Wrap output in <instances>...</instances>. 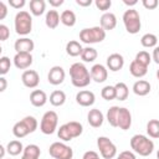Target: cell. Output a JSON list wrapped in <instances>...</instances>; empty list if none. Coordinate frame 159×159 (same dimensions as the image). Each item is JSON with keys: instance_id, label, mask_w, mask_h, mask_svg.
Segmentation results:
<instances>
[{"instance_id": "obj_1", "label": "cell", "mask_w": 159, "mask_h": 159, "mask_svg": "<svg viewBox=\"0 0 159 159\" xmlns=\"http://www.w3.org/2000/svg\"><path fill=\"white\" fill-rule=\"evenodd\" d=\"M70 77H71L72 84L75 87H77V88H84L92 81L88 68L81 62H75L73 65H71V67H70Z\"/></svg>"}, {"instance_id": "obj_2", "label": "cell", "mask_w": 159, "mask_h": 159, "mask_svg": "<svg viewBox=\"0 0 159 159\" xmlns=\"http://www.w3.org/2000/svg\"><path fill=\"white\" fill-rule=\"evenodd\" d=\"M130 148L134 153L139 154L140 157H148L154 150V143L147 135L143 134H134L130 138Z\"/></svg>"}, {"instance_id": "obj_3", "label": "cell", "mask_w": 159, "mask_h": 159, "mask_svg": "<svg viewBox=\"0 0 159 159\" xmlns=\"http://www.w3.org/2000/svg\"><path fill=\"white\" fill-rule=\"evenodd\" d=\"M14 26H15V32L20 36H26L31 32L32 30V17L30 12L21 10L15 15L14 20Z\"/></svg>"}, {"instance_id": "obj_4", "label": "cell", "mask_w": 159, "mask_h": 159, "mask_svg": "<svg viewBox=\"0 0 159 159\" xmlns=\"http://www.w3.org/2000/svg\"><path fill=\"white\" fill-rule=\"evenodd\" d=\"M123 24L128 34L132 35L138 34L142 27V20L139 12L135 9H130V7L125 10L123 14Z\"/></svg>"}, {"instance_id": "obj_5", "label": "cell", "mask_w": 159, "mask_h": 159, "mask_svg": "<svg viewBox=\"0 0 159 159\" xmlns=\"http://www.w3.org/2000/svg\"><path fill=\"white\" fill-rule=\"evenodd\" d=\"M106 39V31L101 26L87 27L80 31V40L83 43H99Z\"/></svg>"}, {"instance_id": "obj_6", "label": "cell", "mask_w": 159, "mask_h": 159, "mask_svg": "<svg viewBox=\"0 0 159 159\" xmlns=\"http://www.w3.org/2000/svg\"><path fill=\"white\" fill-rule=\"evenodd\" d=\"M57 124H58V116L55 111H47L42 118H41V122H40V130L46 134V135H50V134H53L55 130L57 129Z\"/></svg>"}, {"instance_id": "obj_7", "label": "cell", "mask_w": 159, "mask_h": 159, "mask_svg": "<svg viewBox=\"0 0 159 159\" xmlns=\"http://www.w3.org/2000/svg\"><path fill=\"white\" fill-rule=\"evenodd\" d=\"M48 153L53 159H72L73 150L71 147L62 142H55L50 145Z\"/></svg>"}, {"instance_id": "obj_8", "label": "cell", "mask_w": 159, "mask_h": 159, "mask_svg": "<svg viewBox=\"0 0 159 159\" xmlns=\"http://www.w3.org/2000/svg\"><path fill=\"white\" fill-rule=\"evenodd\" d=\"M97 147L103 159H113L117 155V147L116 144L107 137H98L97 138Z\"/></svg>"}, {"instance_id": "obj_9", "label": "cell", "mask_w": 159, "mask_h": 159, "mask_svg": "<svg viewBox=\"0 0 159 159\" xmlns=\"http://www.w3.org/2000/svg\"><path fill=\"white\" fill-rule=\"evenodd\" d=\"M65 77H66L65 70L61 66H53L48 71L47 81H48V83H51L53 86H58L65 81Z\"/></svg>"}, {"instance_id": "obj_10", "label": "cell", "mask_w": 159, "mask_h": 159, "mask_svg": "<svg viewBox=\"0 0 159 159\" xmlns=\"http://www.w3.org/2000/svg\"><path fill=\"white\" fill-rule=\"evenodd\" d=\"M21 81L27 88H36L40 83V76L35 70H26L21 75Z\"/></svg>"}, {"instance_id": "obj_11", "label": "cell", "mask_w": 159, "mask_h": 159, "mask_svg": "<svg viewBox=\"0 0 159 159\" xmlns=\"http://www.w3.org/2000/svg\"><path fill=\"white\" fill-rule=\"evenodd\" d=\"M14 65L17 70H25L29 68L31 65H32V61H34V57L31 53H26V52H20V53H16L14 56Z\"/></svg>"}, {"instance_id": "obj_12", "label": "cell", "mask_w": 159, "mask_h": 159, "mask_svg": "<svg viewBox=\"0 0 159 159\" xmlns=\"http://www.w3.org/2000/svg\"><path fill=\"white\" fill-rule=\"evenodd\" d=\"M132 125V113L125 107H119L118 112V128L122 130H128Z\"/></svg>"}, {"instance_id": "obj_13", "label": "cell", "mask_w": 159, "mask_h": 159, "mask_svg": "<svg viewBox=\"0 0 159 159\" xmlns=\"http://www.w3.org/2000/svg\"><path fill=\"white\" fill-rule=\"evenodd\" d=\"M89 73H91V78L97 83L104 82L107 80V77H108V70L101 63L93 65L92 68L89 70Z\"/></svg>"}, {"instance_id": "obj_14", "label": "cell", "mask_w": 159, "mask_h": 159, "mask_svg": "<svg viewBox=\"0 0 159 159\" xmlns=\"http://www.w3.org/2000/svg\"><path fill=\"white\" fill-rule=\"evenodd\" d=\"M35 47V43L29 37H20L15 41L14 43V48L16 51V53H20V52H26V53H31L32 50Z\"/></svg>"}, {"instance_id": "obj_15", "label": "cell", "mask_w": 159, "mask_h": 159, "mask_svg": "<svg viewBox=\"0 0 159 159\" xmlns=\"http://www.w3.org/2000/svg\"><path fill=\"white\" fill-rule=\"evenodd\" d=\"M94 101H96V96L92 91L83 89L76 94V102L82 107H91L93 106Z\"/></svg>"}, {"instance_id": "obj_16", "label": "cell", "mask_w": 159, "mask_h": 159, "mask_svg": "<svg viewBox=\"0 0 159 159\" xmlns=\"http://www.w3.org/2000/svg\"><path fill=\"white\" fill-rule=\"evenodd\" d=\"M124 66V58L120 53H112L107 57V67L112 72H117L122 70Z\"/></svg>"}, {"instance_id": "obj_17", "label": "cell", "mask_w": 159, "mask_h": 159, "mask_svg": "<svg viewBox=\"0 0 159 159\" xmlns=\"http://www.w3.org/2000/svg\"><path fill=\"white\" fill-rule=\"evenodd\" d=\"M87 120L89 123L91 127L93 128H99L102 124H103V120H104V116L103 113L97 109V108H93V109H89L88 114H87Z\"/></svg>"}, {"instance_id": "obj_18", "label": "cell", "mask_w": 159, "mask_h": 159, "mask_svg": "<svg viewBox=\"0 0 159 159\" xmlns=\"http://www.w3.org/2000/svg\"><path fill=\"white\" fill-rule=\"evenodd\" d=\"M99 22H101V27L104 31H111L117 26V17L113 12H104L101 16Z\"/></svg>"}, {"instance_id": "obj_19", "label": "cell", "mask_w": 159, "mask_h": 159, "mask_svg": "<svg viewBox=\"0 0 159 159\" xmlns=\"http://www.w3.org/2000/svg\"><path fill=\"white\" fill-rule=\"evenodd\" d=\"M47 99V94L42 89H34L30 93V102L34 107H43Z\"/></svg>"}, {"instance_id": "obj_20", "label": "cell", "mask_w": 159, "mask_h": 159, "mask_svg": "<svg viewBox=\"0 0 159 159\" xmlns=\"http://www.w3.org/2000/svg\"><path fill=\"white\" fill-rule=\"evenodd\" d=\"M152 89V86L148 81L145 80H138L137 82H134L133 84V92L139 96V97H143V96H147Z\"/></svg>"}, {"instance_id": "obj_21", "label": "cell", "mask_w": 159, "mask_h": 159, "mask_svg": "<svg viewBox=\"0 0 159 159\" xmlns=\"http://www.w3.org/2000/svg\"><path fill=\"white\" fill-rule=\"evenodd\" d=\"M60 14L56 11V10H48L46 12V16H45V24L48 29H56L58 26V24L61 22V19H60Z\"/></svg>"}, {"instance_id": "obj_22", "label": "cell", "mask_w": 159, "mask_h": 159, "mask_svg": "<svg viewBox=\"0 0 159 159\" xmlns=\"http://www.w3.org/2000/svg\"><path fill=\"white\" fill-rule=\"evenodd\" d=\"M129 72H130V75L133 76V77H135V78H142V77H144L145 75H147V72H148V67H145V66H143V65H140V63H138L137 61H132L130 62V65H129Z\"/></svg>"}, {"instance_id": "obj_23", "label": "cell", "mask_w": 159, "mask_h": 159, "mask_svg": "<svg viewBox=\"0 0 159 159\" xmlns=\"http://www.w3.org/2000/svg\"><path fill=\"white\" fill-rule=\"evenodd\" d=\"M83 51V47L81 46V43L76 40H71L67 42L66 45V53L71 57H77V56H81Z\"/></svg>"}, {"instance_id": "obj_24", "label": "cell", "mask_w": 159, "mask_h": 159, "mask_svg": "<svg viewBox=\"0 0 159 159\" xmlns=\"http://www.w3.org/2000/svg\"><path fill=\"white\" fill-rule=\"evenodd\" d=\"M31 132H30V129L27 128V125L25 124V122L21 119V120H19V122H16L15 124H14V127H12V134L16 137V138H24V137H26L27 134H30Z\"/></svg>"}, {"instance_id": "obj_25", "label": "cell", "mask_w": 159, "mask_h": 159, "mask_svg": "<svg viewBox=\"0 0 159 159\" xmlns=\"http://www.w3.org/2000/svg\"><path fill=\"white\" fill-rule=\"evenodd\" d=\"M46 10V2L43 0H31L30 1V12L34 16H41Z\"/></svg>"}, {"instance_id": "obj_26", "label": "cell", "mask_w": 159, "mask_h": 159, "mask_svg": "<svg viewBox=\"0 0 159 159\" xmlns=\"http://www.w3.org/2000/svg\"><path fill=\"white\" fill-rule=\"evenodd\" d=\"M60 19H61V22L65 25V26H67V27H72V26H75L76 25V14L72 11V10H63L62 12H61V16H60Z\"/></svg>"}, {"instance_id": "obj_27", "label": "cell", "mask_w": 159, "mask_h": 159, "mask_svg": "<svg viewBox=\"0 0 159 159\" xmlns=\"http://www.w3.org/2000/svg\"><path fill=\"white\" fill-rule=\"evenodd\" d=\"M66 102V94L63 91L56 89L50 94V103L55 107H61Z\"/></svg>"}, {"instance_id": "obj_28", "label": "cell", "mask_w": 159, "mask_h": 159, "mask_svg": "<svg viewBox=\"0 0 159 159\" xmlns=\"http://www.w3.org/2000/svg\"><path fill=\"white\" fill-rule=\"evenodd\" d=\"M116 88V99L118 101H125L129 94V89L124 82H117L114 84Z\"/></svg>"}, {"instance_id": "obj_29", "label": "cell", "mask_w": 159, "mask_h": 159, "mask_svg": "<svg viewBox=\"0 0 159 159\" xmlns=\"http://www.w3.org/2000/svg\"><path fill=\"white\" fill-rule=\"evenodd\" d=\"M24 145H22V143L20 142V140H11V142H9L7 143V145H6V150H7V153L10 154V155H19L20 153H22L24 152Z\"/></svg>"}, {"instance_id": "obj_30", "label": "cell", "mask_w": 159, "mask_h": 159, "mask_svg": "<svg viewBox=\"0 0 159 159\" xmlns=\"http://www.w3.org/2000/svg\"><path fill=\"white\" fill-rule=\"evenodd\" d=\"M40 154H41L40 147L36 145V144H29V145H26L25 149H24V152H22V155L24 157L32 158V159H39L40 158Z\"/></svg>"}, {"instance_id": "obj_31", "label": "cell", "mask_w": 159, "mask_h": 159, "mask_svg": "<svg viewBox=\"0 0 159 159\" xmlns=\"http://www.w3.org/2000/svg\"><path fill=\"white\" fill-rule=\"evenodd\" d=\"M98 53H97V50L91 47V46H87V47H83V51L81 53V58L82 61L84 62H93L96 58H97Z\"/></svg>"}, {"instance_id": "obj_32", "label": "cell", "mask_w": 159, "mask_h": 159, "mask_svg": "<svg viewBox=\"0 0 159 159\" xmlns=\"http://www.w3.org/2000/svg\"><path fill=\"white\" fill-rule=\"evenodd\" d=\"M140 43H142L143 47H147V48L157 47L158 37H157L154 34H145V35L142 36V39H140Z\"/></svg>"}, {"instance_id": "obj_33", "label": "cell", "mask_w": 159, "mask_h": 159, "mask_svg": "<svg viewBox=\"0 0 159 159\" xmlns=\"http://www.w3.org/2000/svg\"><path fill=\"white\" fill-rule=\"evenodd\" d=\"M147 133L150 138H159V120L150 119L147 123Z\"/></svg>"}, {"instance_id": "obj_34", "label": "cell", "mask_w": 159, "mask_h": 159, "mask_svg": "<svg viewBox=\"0 0 159 159\" xmlns=\"http://www.w3.org/2000/svg\"><path fill=\"white\" fill-rule=\"evenodd\" d=\"M118 112H119V107L117 106H112L107 111V120L112 127H118Z\"/></svg>"}, {"instance_id": "obj_35", "label": "cell", "mask_w": 159, "mask_h": 159, "mask_svg": "<svg viewBox=\"0 0 159 159\" xmlns=\"http://www.w3.org/2000/svg\"><path fill=\"white\" fill-rule=\"evenodd\" d=\"M67 127H68V130L72 135V138H77L82 134L83 132V125L80 123V122H76V120H71L68 123H66Z\"/></svg>"}, {"instance_id": "obj_36", "label": "cell", "mask_w": 159, "mask_h": 159, "mask_svg": "<svg viewBox=\"0 0 159 159\" xmlns=\"http://www.w3.org/2000/svg\"><path fill=\"white\" fill-rule=\"evenodd\" d=\"M134 61H137L138 63H140V65L148 67L149 63H150V61H152V56H150L147 51H139V52L135 55Z\"/></svg>"}, {"instance_id": "obj_37", "label": "cell", "mask_w": 159, "mask_h": 159, "mask_svg": "<svg viewBox=\"0 0 159 159\" xmlns=\"http://www.w3.org/2000/svg\"><path fill=\"white\" fill-rule=\"evenodd\" d=\"M101 96L106 101L116 99V88H114V86H104L101 91Z\"/></svg>"}, {"instance_id": "obj_38", "label": "cell", "mask_w": 159, "mask_h": 159, "mask_svg": "<svg viewBox=\"0 0 159 159\" xmlns=\"http://www.w3.org/2000/svg\"><path fill=\"white\" fill-rule=\"evenodd\" d=\"M57 135H58V138H60L61 140H63V142H70V140L73 139L72 135H71V133H70V130H68V127H67L66 123L62 124V125H60V128L57 129Z\"/></svg>"}, {"instance_id": "obj_39", "label": "cell", "mask_w": 159, "mask_h": 159, "mask_svg": "<svg viewBox=\"0 0 159 159\" xmlns=\"http://www.w3.org/2000/svg\"><path fill=\"white\" fill-rule=\"evenodd\" d=\"M11 67V61L7 56H1L0 57V75L1 76H5Z\"/></svg>"}, {"instance_id": "obj_40", "label": "cell", "mask_w": 159, "mask_h": 159, "mask_svg": "<svg viewBox=\"0 0 159 159\" xmlns=\"http://www.w3.org/2000/svg\"><path fill=\"white\" fill-rule=\"evenodd\" d=\"M22 120L25 122V124L27 125V128L30 129L31 133H34V132L37 129V127H39L37 119H36L35 117H32V116H26V117L22 118Z\"/></svg>"}, {"instance_id": "obj_41", "label": "cell", "mask_w": 159, "mask_h": 159, "mask_svg": "<svg viewBox=\"0 0 159 159\" xmlns=\"http://www.w3.org/2000/svg\"><path fill=\"white\" fill-rule=\"evenodd\" d=\"M94 5H96V7H97L98 10H101V11H107V10L111 9L112 1H111V0H96V1H94Z\"/></svg>"}, {"instance_id": "obj_42", "label": "cell", "mask_w": 159, "mask_h": 159, "mask_svg": "<svg viewBox=\"0 0 159 159\" xmlns=\"http://www.w3.org/2000/svg\"><path fill=\"white\" fill-rule=\"evenodd\" d=\"M10 36V30L6 25L0 24V41H6Z\"/></svg>"}, {"instance_id": "obj_43", "label": "cell", "mask_w": 159, "mask_h": 159, "mask_svg": "<svg viewBox=\"0 0 159 159\" xmlns=\"http://www.w3.org/2000/svg\"><path fill=\"white\" fill-rule=\"evenodd\" d=\"M142 4L147 10H154L159 2H158V0H143Z\"/></svg>"}, {"instance_id": "obj_44", "label": "cell", "mask_w": 159, "mask_h": 159, "mask_svg": "<svg viewBox=\"0 0 159 159\" xmlns=\"http://www.w3.org/2000/svg\"><path fill=\"white\" fill-rule=\"evenodd\" d=\"M117 159H137L135 158V154L130 150H124V152H120L119 155L117 157Z\"/></svg>"}, {"instance_id": "obj_45", "label": "cell", "mask_w": 159, "mask_h": 159, "mask_svg": "<svg viewBox=\"0 0 159 159\" xmlns=\"http://www.w3.org/2000/svg\"><path fill=\"white\" fill-rule=\"evenodd\" d=\"M9 5L14 9H22L26 5L25 0H9Z\"/></svg>"}, {"instance_id": "obj_46", "label": "cell", "mask_w": 159, "mask_h": 159, "mask_svg": "<svg viewBox=\"0 0 159 159\" xmlns=\"http://www.w3.org/2000/svg\"><path fill=\"white\" fill-rule=\"evenodd\" d=\"M82 159H99V155H98V153L94 152V150H88V152H86V153L83 154Z\"/></svg>"}, {"instance_id": "obj_47", "label": "cell", "mask_w": 159, "mask_h": 159, "mask_svg": "<svg viewBox=\"0 0 159 159\" xmlns=\"http://www.w3.org/2000/svg\"><path fill=\"white\" fill-rule=\"evenodd\" d=\"M7 15V6L4 1L0 2V20H4Z\"/></svg>"}, {"instance_id": "obj_48", "label": "cell", "mask_w": 159, "mask_h": 159, "mask_svg": "<svg viewBox=\"0 0 159 159\" xmlns=\"http://www.w3.org/2000/svg\"><path fill=\"white\" fill-rule=\"evenodd\" d=\"M152 60H154V62H155L157 65H159V46L154 47L153 55H152Z\"/></svg>"}, {"instance_id": "obj_49", "label": "cell", "mask_w": 159, "mask_h": 159, "mask_svg": "<svg viewBox=\"0 0 159 159\" xmlns=\"http://www.w3.org/2000/svg\"><path fill=\"white\" fill-rule=\"evenodd\" d=\"M7 87V82H6V78L4 76L0 77V92H4Z\"/></svg>"}, {"instance_id": "obj_50", "label": "cell", "mask_w": 159, "mask_h": 159, "mask_svg": "<svg viewBox=\"0 0 159 159\" xmlns=\"http://www.w3.org/2000/svg\"><path fill=\"white\" fill-rule=\"evenodd\" d=\"M76 4L80 5V6H83V7H87L92 4V0H76Z\"/></svg>"}, {"instance_id": "obj_51", "label": "cell", "mask_w": 159, "mask_h": 159, "mask_svg": "<svg viewBox=\"0 0 159 159\" xmlns=\"http://www.w3.org/2000/svg\"><path fill=\"white\" fill-rule=\"evenodd\" d=\"M50 5L53 6V7H57V6H61L63 4V0H48Z\"/></svg>"}, {"instance_id": "obj_52", "label": "cell", "mask_w": 159, "mask_h": 159, "mask_svg": "<svg viewBox=\"0 0 159 159\" xmlns=\"http://www.w3.org/2000/svg\"><path fill=\"white\" fill-rule=\"evenodd\" d=\"M123 2H124L127 6H134L138 1H137V0H130V1H129V0H123Z\"/></svg>"}, {"instance_id": "obj_53", "label": "cell", "mask_w": 159, "mask_h": 159, "mask_svg": "<svg viewBox=\"0 0 159 159\" xmlns=\"http://www.w3.org/2000/svg\"><path fill=\"white\" fill-rule=\"evenodd\" d=\"M5 150H6V148H5L4 145H0V158H1V159H4V155H5Z\"/></svg>"}, {"instance_id": "obj_54", "label": "cell", "mask_w": 159, "mask_h": 159, "mask_svg": "<svg viewBox=\"0 0 159 159\" xmlns=\"http://www.w3.org/2000/svg\"><path fill=\"white\" fill-rule=\"evenodd\" d=\"M21 159H32V158H27V157H24V155H22Z\"/></svg>"}, {"instance_id": "obj_55", "label": "cell", "mask_w": 159, "mask_h": 159, "mask_svg": "<svg viewBox=\"0 0 159 159\" xmlns=\"http://www.w3.org/2000/svg\"><path fill=\"white\" fill-rule=\"evenodd\" d=\"M157 78H158V80H159V70H158V71H157Z\"/></svg>"}, {"instance_id": "obj_56", "label": "cell", "mask_w": 159, "mask_h": 159, "mask_svg": "<svg viewBox=\"0 0 159 159\" xmlns=\"http://www.w3.org/2000/svg\"><path fill=\"white\" fill-rule=\"evenodd\" d=\"M157 158H158V159H159V150H158V152H157Z\"/></svg>"}]
</instances>
